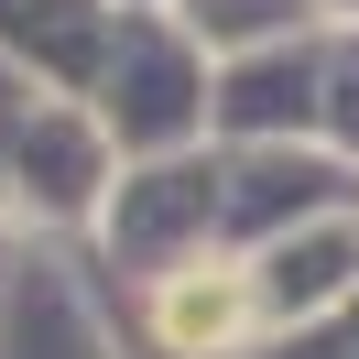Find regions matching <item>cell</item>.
<instances>
[{"label":"cell","instance_id":"obj_1","mask_svg":"<svg viewBox=\"0 0 359 359\" xmlns=\"http://www.w3.org/2000/svg\"><path fill=\"white\" fill-rule=\"evenodd\" d=\"M250 305H262L250 272H229V262H175L163 294H153V327H163V348L207 359V348H229V337L250 327Z\"/></svg>","mask_w":359,"mask_h":359},{"label":"cell","instance_id":"obj_2","mask_svg":"<svg viewBox=\"0 0 359 359\" xmlns=\"http://www.w3.org/2000/svg\"><path fill=\"white\" fill-rule=\"evenodd\" d=\"M44 142H66V120H33L22 131V175H33V153H44ZM44 207H88V175H66V163H55V196Z\"/></svg>","mask_w":359,"mask_h":359}]
</instances>
